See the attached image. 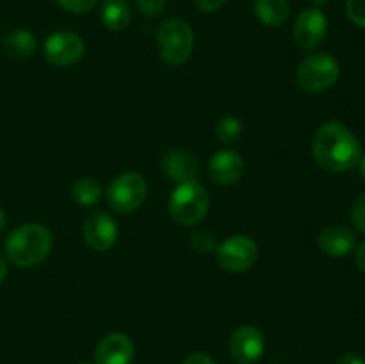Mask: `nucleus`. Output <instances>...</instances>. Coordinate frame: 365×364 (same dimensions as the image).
<instances>
[{"label": "nucleus", "mask_w": 365, "mask_h": 364, "mask_svg": "<svg viewBox=\"0 0 365 364\" xmlns=\"http://www.w3.org/2000/svg\"><path fill=\"white\" fill-rule=\"evenodd\" d=\"M245 173V159L235 150H217L209 161V175L217 186H234Z\"/></svg>", "instance_id": "obj_13"}, {"label": "nucleus", "mask_w": 365, "mask_h": 364, "mask_svg": "<svg viewBox=\"0 0 365 364\" xmlns=\"http://www.w3.org/2000/svg\"><path fill=\"white\" fill-rule=\"evenodd\" d=\"M341 68L337 59L328 52L310 54L296 70L298 86L307 93H323L337 82Z\"/></svg>", "instance_id": "obj_5"}, {"label": "nucleus", "mask_w": 365, "mask_h": 364, "mask_svg": "<svg viewBox=\"0 0 365 364\" xmlns=\"http://www.w3.org/2000/svg\"><path fill=\"white\" fill-rule=\"evenodd\" d=\"M7 275V261L4 259V256L0 253V284L4 282V278H6Z\"/></svg>", "instance_id": "obj_30"}, {"label": "nucleus", "mask_w": 365, "mask_h": 364, "mask_svg": "<svg viewBox=\"0 0 365 364\" xmlns=\"http://www.w3.org/2000/svg\"><path fill=\"white\" fill-rule=\"evenodd\" d=\"M346 16L353 25L365 29V0H348L346 2Z\"/></svg>", "instance_id": "obj_22"}, {"label": "nucleus", "mask_w": 365, "mask_h": 364, "mask_svg": "<svg viewBox=\"0 0 365 364\" xmlns=\"http://www.w3.org/2000/svg\"><path fill=\"white\" fill-rule=\"evenodd\" d=\"M328 34V18L319 7H309L298 14L292 27V38L302 50H314Z\"/></svg>", "instance_id": "obj_9"}, {"label": "nucleus", "mask_w": 365, "mask_h": 364, "mask_svg": "<svg viewBox=\"0 0 365 364\" xmlns=\"http://www.w3.org/2000/svg\"><path fill=\"white\" fill-rule=\"evenodd\" d=\"M82 234H84L86 243L96 252H106L116 243L118 225L114 218L107 213H93L86 218L82 225Z\"/></svg>", "instance_id": "obj_11"}, {"label": "nucleus", "mask_w": 365, "mask_h": 364, "mask_svg": "<svg viewBox=\"0 0 365 364\" xmlns=\"http://www.w3.org/2000/svg\"><path fill=\"white\" fill-rule=\"evenodd\" d=\"M360 175H362V178L365 181V156H362V159H360Z\"/></svg>", "instance_id": "obj_32"}, {"label": "nucleus", "mask_w": 365, "mask_h": 364, "mask_svg": "<svg viewBox=\"0 0 365 364\" xmlns=\"http://www.w3.org/2000/svg\"><path fill=\"white\" fill-rule=\"evenodd\" d=\"M139 13L146 18H157L166 7V0H135Z\"/></svg>", "instance_id": "obj_24"}, {"label": "nucleus", "mask_w": 365, "mask_h": 364, "mask_svg": "<svg viewBox=\"0 0 365 364\" xmlns=\"http://www.w3.org/2000/svg\"><path fill=\"white\" fill-rule=\"evenodd\" d=\"M102 186H100L98 181L91 177H82L78 181L73 182L71 186V195H73L75 202L78 206L84 207H91L102 198Z\"/></svg>", "instance_id": "obj_19"}, {"label": "nucleus", "mask_w": 365, "mask_h": 364, "mask_svg": "<svg viewBox=\"0 0 365 364\" xmlns=\"http://www.w3.org/2000/svg\"><path fill=\"white\" fill-rule=\"evenodd\" d=\"M191 248L196 250L198 253H209L216 250V241L214 236L207 231H198L191 236Z\"/></svg>", "instance_id": "obj_21"}, {"label": "nucleus", "mask_w": 365, "mask_h": 364, "mask_svg": "<svg viewBox=\"0 0 365 364\" xmlns=\"http://www.w3.org/2000/svg\"><path fill=\"white\" fill-rule=\"evenodd\" d=\"M146 198V182L139 173L128 171L110 182L107 189V203L116 213H132Z\"/></svg>", "instance_id": "obj_7"}, {"label": "nucleus", "mask_w": 365, "mask_h": 364, "mask_svg": "<svg viewBox=\"0 0 365 364\" xmlns=\"http://www.w3.org/2000/svg\"><path fill=\"white\" fill-rule=\"evenodd\" d=\"M163 171L168 178L182 184V182L196 181V177L200 175V166L198 161L191 152L177 148L164 156Z\"/></svg>", "instance_id": "obj_15"}, {"label": "nucleus", "mask_w": 365, "mask_h": 364, "mask_svg": "<svg viewBox=\"0 0 365 364\" xmlns=\"http://www.w3.org/2000/svg\"><path fill=\"white\" fill-rule=\"evenodd\" d=\"M6 221H7V218H6V213H4V211L0 209V232H2L4 228H6Z\"/></svg>", "instance_id": "obj_31"}, {"label": "nucleus", "mask_w": 365, "mask_h": 364, "mask_svg": "<svg viewBox=\"0 0 365 364\" xmlns=\"http://www.w3.org/2000/svg\"><path fill=\"white\" fill-rule=\"evenodd\" d=\"M216 134L220 141L227 143V145H235L242 136V123L239 118L232 116V114H225L217 120L216 123Z\"/></svg>", "instance_id": "obj_20"}, {"label": "nucleus", "mask_w": 365, "mask_h": 364, "mask_svg": "<svg viewBox=\"0 0 365 364\" xmlns=\"http://www.w3.org/2000/svg\"><path fill=\"white\" fill-rule=\"evenodd\" d=\"M210 198L207 189L196 181L182 182L170 198V214L182 227H192L207 216Z\"/></svg>", "instance_id": "obj_4"}, {"label": "nucleus", "mask_w": 365, "mask_h": 364, "mask_svg": "<svg viewBox=\"0 0 365 364\" xmlns=\"http://www.w3.org/2000/svg\"><path fill=\"white\" fill-rule=\"evenodd\" d=\"M225 2L227 0H192V4L203 13H216L225 6Z\"/></svg>", "instance_id": "obj_26"}, {"label": "nucleus", "mask_w": 365, "mask_h": 364, "mask_svg": "<svg viewBox=\"0 0 365 364\" xmlns=\"http://www.w3.org/2000/svg\"><path fill=\"white\" fill-rule=\"evenodd\" d=\"M253 9L257 18L267 27H282L291 16L289 0H255Z\"/></svg>", "instance_id": "obj_17"}, {"label": "nucleus", "mask_w": 365, "mask_h": 364, "mask_svg": "<svg viewBox=\"0 0 365 364\" xmlns=\"http://www.w3.org/2000/svg\"><path fill=\"white\" fill-rule=\"evenodd\" d=\"M312 156L324 171L341 173L359 166L362 145L344 123L327 121L314 132Z\"/></svg>", "instance_id": "obj_1"}, {"label": "nucleus", "mask_w": 365, "mask_h": 364, "mask_svg": "<svg viewBox=\"0 0 365 364\" xmlns=\"http://www.w3.org/2000/svg\"><path fill=\"white\" fill-rule=\"evenodd\" d=\"M337 364H365V359L355 352H346L339 357Z\"/></svg>", "instance_id": "obj_28"}, {"label": "nucleus", "mask_w": 365, "mask_h": 364, "mask_svg": "<svg viewBox=\"0 0 365 364\" xmlns=\"http://www.w3.org/2000/svg\"><path fill=\"white\" fill-rule=\"evenodd\" d=\"M78 364H89V363H78Z\"/></svg>", "instance_id": "obj_34"}, {"label": "nucleus", "mask_w": 365, "mask_h": 364, "mask_svg": "<svg viewBox=\"0 0 365 364\" xmlns=\"http://www.w3.org/2000/svg\"><path fill=\"white\" fill-rule=\"evenodd\" d=\"M317 246L328 257H346L355 250V232L341 223H331L321 231Z\"/></svg>", "instance_id": "obj_14"}, {"label": "nucleus", "mask_w": 365, "mask_h": 364, "mask_svg": "<svg viewBox=\"0 0 365 364\" xmlns=\"http://www.w3.org/2000/svg\"><path fill=\"white\" fill-rule=\"evenodd\" d=\"M4 50L7 52V56H11L13 59H27L34 54L36 50V38L32 36V32L25 31V29H16V31H11L9 34L4 38Z\"/></svg>", "instance_id": "obj_18"}, {"label": "nucleus", "mask_w": 365, "mask_h": 364, "mask_svg": "<svg viewBox=\"0 0 365 364\" xmlns=\"http://www.w3.org/2000/svg\"><path fill=\"white\" fill-rule=\"evenodd\" d=\"M84 41L71 31L53 32L45 41V56L50 64L57 68L73 66L84 57Z\"/></svg>", "instance_id": "obj_8"}, {"label": "nucleus", "mask_w": 365, "mask_h": 364, "mask_svg": "<svg viewBox=\"0 0 365 364\" xmlns=\"http://www.w3.org/2000/svg\"><path fill=\"white\" fill-rule=\"evenodd\" d=\"M52 232L41 223H24L13 228L6 239V256L20 268L41 264L52 250Z\"/></svg>", "instance_id": "obj_2"}, {"label": "nucleus", "mask_w": 365, "mask_h": 364, "mask_svg": "<svg viewBox=\"0 0 365 364\" xmlns=\"http://www.w3.org/2000/svg\"><path fill=\"white\" fill-rule=\"evenodd\" d=\"M351 221L356 231L365 234V191L360 193L351 206Z\"/></svg>", "instance_id": "obj_23"}, {"label": "nucleus", "mask_w": 365, "mask_h": 364, "mask_svg": "<svg viewBox=\"0 0 365 364\" xmlns=\"http://www.w3.org/2000/svg\"><path fill=\"white\" fill-rule=\"evenodd\" d=\"M182 364H216V363H214L212 357L207 355V353L195 352V353H191V355L185 357L184 363Z\"/></svg>", "instance_id": "obj_27"}, {"label": "nucleus", "mask_w": 365, "mask_h": 364, "mask_svg": "<svg viewBox=\"0 0 365 364\" xmlns=\"http://www.w3.org/2000/svg\"><path fill=\"white\" fill-rule=\"evenodd\" d=\"M157 45L164 63L170 66H180L191 57L195 49L191 25L180 18H168L157 29Z\"/></svg>", "instance_id": "obj_3"}, {"label": "nucleus", "mask_w": 365, "mask_h": 364, "mask_svg": "<svg viewBox=\"0 0 365 364\" xmlns=\"http://www.w3.org/2000/svg\"><path fill=\"white\" fill-rule=\"evenodd\" d=\"M134 343L127 334L113 332L100 339L95 348L96 364H130L134 359Z\"/></svg>", "instance_id": "obj_12"}, {"label": "nucleus", "mask_w": 365, "mask_h": 364, "mask_svg": "<svg viewBox=\"0 0 365 364\" xmlns=\"http://www.w3.org/2000/svg\"><path fill=\"white\" fill-rule=\"evenodd\" d=\"M100 18L109 31H125L132 20L130 6H128L127 0H103Z\"/></svg>", "instance_id": "obj_16"}, {"label": "nucleus", "mask_w": 365, "mask_h": 364, "mask_svg": "<svg viewBox=\"0 0 365 364\" xmlns=\"http://www.w3.org/2000/svg\"><path fill=\"white\" fill-rule=\"evenodd\" d=\"M312 2H314V4H316V6H317V7H319V6H323V4H327V2H328V0H312Z\"/></svg>", "instance_id": "obj_33"}, {"label": "nucleus", "mask_w": 365, "mask_h": 364, "mask_svg": "<svg viewBox=\"0 0 365 364\" xmlns=\"http://www.w3.org/2000/svg\"><path fill=\"white\" fill-rule=\"evenodd\" d=\"M266 348V339L260 328L253 325H242L232 334L228 350L232 359L237 364H255L262 357Z\"/></svg>", "instance_id": "obj_10"}, {"label": "nucleus", "mask_w": 365, "mask_h": 364, "mask_svg": "<svg viewBox=\"0 0 365 364\" xmlns=\"http://www.w3.org/2000/svg\"><path fill=\"white\" fill-rule=\"evenodd\" d=\"M63 9L70 11V13L75 14H82V13H88L91 11L93 7L96 6L98 0H56Z\"/></svg>", "instance_id": "obj_25"}, {"label": "nucleus", "mask_w": 365, "mask_h": 364, "mask_svg": "<svg viewBox=\"0 0 365 364\" xmlns=\"http://www.w3.org/2000/svg\"><path fill=\"white\" fill-rule=\"evenodd\" d=\"M355 263L362 273H365V241L360 243L359 248L355 250Z\"/></svg>", "instance_id": "obj_29"}, {"label": "nucleus", "mask_w": 365, "mask_h": 364, "mask_svg": "<svg viewBox=\"0 0 365 364\" xmlns=\"http://www.w3.org/2000/svg\"><path fill=\"white\" fill-rule=\"evenodd\" d=\"M217 264L232 273H242L253 268L259 259V246L248 236H230L216 248Z\"/></svg>", "instance_id": "obj_6"}]
</instances>
